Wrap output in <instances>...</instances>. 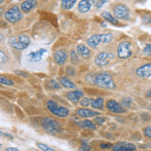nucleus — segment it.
Returning <instances> with one entry per match:
<instances>
[{"instance_id": "obj_1", "label": "nucleus", "mask_w": 151, "mask_h": 151, "mask_svg": "<svg viewBox=\"0 0 151 151\" xmlns=\"http://www.w3.org/2000/svg\"><path fill=\"white\" fill-rule=\"evenodd\" d=\"M93 82L97 86L104 88V89H108L112 90L116 87L115 83H114L113 78L111 77L110 74L108 73H100L97 76H95V78L93 79Z\"/></svg>"}, {"instance_id": "obj_2", "label": "nucleus", "mask_w": 151, "mask_h": 151, "mask_svg": "<svg viewBox=\"0 0 151 151\" xmlns=\"http://www.w3.org/2000/svg\"><path fill=\"white\" fill-rule=\"evenodd\" d=\"M113 40V35L112 33H98V35H94L90 36L87 40V43L90 47L96 48L100 45L103 43H109Z\"/></svg>"}, {"instance_id": "obj_3", "label": "nucleus", "mask_w": 151, "mask_h": 151, "mask_svg": "<svg viewBox=\"0 0 151 151\" xmlns=\"http://www.w3.org/2000/svg\"><path fill=\"white\" fill-rule=\"evenodd\" d=\"M8 43L11 47L15 50H25L30 43V40L28 35L21 33V35H18V36H10L8 38Z\"/></svg>"}, {"instance_id": "obj_4", "label": "nucleus", "mask_w": 151, "mask_h": 151, "mask_svg": "<svg viewBox=\"0 0 151 151\" xmlns=\"http://www.w3.org/2000/svg\"><path fill=\"white\" fill-rule=\"evenodd\" d=\"M47 107L50 113H52L53 115H55L58 117H60V118H65V117H67L69 115V110H68L65 107L60 106L57 102L52 101V100L47 102Z\"/></svg>"}, {"instance_id": "obj_5", "label": "nucleus", "mask_w": 151, "mask_h": 151, "mask_svg": "<svg viewBox=\"0 0 151 151\" xmlns=\"http://www.w3.org/2000/svg\"><path fill=\"white\" fill-rule=\"evenodd\" d=\"M21 11L22 10H20L18 6H12L5 12V19L10 23H16L22 18V12Z\"/></svg>"}, {"instance_id": "obj_6", "label": "nucleus", "mask_w": 151, "mask_h": 151, "mask_svg": "<svg viewBox=\"0 0 151 151\" xmlns=\"http://www.w3.org/2000/svg\"><path fill=\"white\" fill-rule=\"evenodd\" d=\"M132 45L129 41H122L119 43L118 47H117V55L119 58H128L132 55Z\"/></svg>"}, {"instance_id": "obj_7", "label": "nucleus", "mask_w": 151, "mask_h": 151, "mask_svg": "<svg viewBox=\"0 0 151 151\" xmlns=\"http://www.w3.org/2000/svg\"><path fill=\"white\" fill-rule=\"evenodd\" d=\"M41 126L45 131H47L48 133H58L60 129V125L58 121H55V119L47 117V118L42 119L41 121Z\"/></svg>"}, {"instance_id": "obj_8", "label": "nucleus", "mask_w": 151, "mask_h": 151, "mask_svg": "<svg viewBox=\"0 0 151 151\" xmlns=\"http://www.w3.org/2000/svg\"><path fill=\"white\" fill-rule=\"evenodd\" d=\"M114 16L117 19H122V20H128L130 18V11L129 8L124 4H117L113 8Z\"/></svg>"}, {"instance_id": "obj_9", "label": "nucleus", "mask_w": 151, "mask_h": 151, "mask_svg": "<svg viewBox=\"0 0 151 151\" xmlns=\"http://www.w3.org/2000/svg\"><path fill=\"white\" fill-rule=\"evenodd\" d=\"M114 58V55L111 52H102L98 53L95 58V64L98 67H105L111 62V60Z\"/></svg>"}, {"instance_id": "obj_10", "label": "nucleus", "mask_w": 151, "mask_h": 151, "mask_svg": "<svg viewBox=\"0 0 151 151\" xmlns=\"http://www.w3.org/2000/svg\"><path fill=\"white\" fill-rule=\"evenodd\" d=\"M47 53V50L45 48H40V50H35V52H29L27 55H26V58H27L28 62L30 63H38L42 60L43 55Z\"/></svg>"}, {"instance_id": "obj_11", "label": "nucleus", "mask_w": 151, "mask_h": 151, "mask_svg": "<svg viewBox=\"0 0 151 151\" xmlns=\"http://www.w3.org/2000/svg\"><path fill=\"white\" fill-rule=\"evenodd\" d=\"M113 151H135L136 146L133 143L129 142H119L117 144L113 145L112 147Z\"/></svg>"}, {"instance_id": "obj_12", "label": "nucleus", "mask_w": 151, "mask_h": 151, "mask_svg": "<svg viewBox=\"0 0 151 151\" xmlns=\"http://www.w3.org/2000/svg\"><path fill=\"white\" fill-rule=\"evenodd\" d=\"M136 75L141 79H148L151 77V64H146L141 65L136 70Z\"/></svg>"}, {"instance_id": "obj_13", "label": "nucleus", "mask_w": 151, "mask_h": 151, "mask_svg": "<svg viewBox=\"0 0 151 151\" xmlns=\"http://www.w3.org/2000/svg\"><path fill=\"white\" fill-rule=\"evenodd\" d=\"M53 60H55V64L62 65H64L68 60V53L65 52V50H58L53 53Z\"/></svg>"}, {"instance_id": "obj_14", "label": "nucleus", "mask_w": 151, "mask_h": 151, "mask_svg": "<svg viewBox=\"0 0 151 151\" xmlns=\"http://www.w3.org/2000/svg\"><path fill=\"white\" fill-rule=\"evenodd\" d=\"M107 108L109 109V111L113 112V113H124L125 109L121 104L117 103L115 100H110L107 103Z\"/></svg>"}, {"instance_id": "obj_15", "label": "nucleus", "mask_w": 151, "mask_h": 151, "mask_svg": "<svg viewBox=\"0 0 151 151\" xmlns=\"http://www.w3.org/2000/svg\"><path fill=\"white\" fill-rule=\"evenodd\" d=\"M77 52L79 53L80 55L83 58H89L90 55H91V52H90V48L87 47L84 43H80L77 47Z\"/></svg>"}, {"instance_id": "obj_16", "label": "nucleus", "mask_w": 151, "mask_h": 151, "mask_svg": "<svg viewBox=\"0 0 151 151\" xmlns=\"http://www.w3.org/2000/svg\"><path fill=\"white\" fill-rule=\"evenodd\" d=\"M77 114L80 117H83V118H90V117H94V116H99L100 115L99 112L92 111V110L85 109V108H82V109L77 110Z\"/></svg>"}, {"instance_id": "obj_17", "label": "nucleus", "mask_w": 151, "mask_h": 151, "mask_svg": "<svg viewBox=\"0 0 151 151\" xmlns=\"http://www.w3.org/2000/svg\"><path fill=\"white\" fill-rule=\"evenodd\" d=\"M37 5L36 0H25L21 3V10L23 12H28Z\"/></svg>"}, {"instance_id": "obj_18", "label": "nucleus", "mask_w": 151, "mask_h": 151, "mask_svg": "<svg viewBox=\"0 0 151 151\" xmlns=\"http://www.w3.org/2000/svg\"><path fill=\"white\" fill-rule=\"evenodd\" d=\"M83 96H84V93H83L82 91H80V90H76V91L70 92L67 97H68V99L72 102V103H78L80 98Z\"/></svg>"}, {"instance_id": "obj_19", "label": "nucleus", "mask_w": 151, "mask_h": 151, "mask_svg": "<svg viewBox=\"0 0 151 151\" xmlns=\"http://www.w3.org/2000/svg\"><path fill=\"white\" fill-rule=\"evenodd\" d=\"M101 15H102V17H103L106 21H108L109 23L113 24V25H120V24H119L118 19H117V18L115 17V16L112 15V14H111L109 11H104V12H102Z\"/></svg>"}, {"instance_id": "obj_20", "label": "nucleus", "mask_w": 151, "mask_h": 151, "mask_svg": "<svg viewBox=\"0 0 151 151\" xmlns=\"http://www.w3.org/2000/svg\"><path fill=\"white\" fill-rule=\"evenodd\" d=\"M78 9L81 13H87L91 9V3L89 0H81L78 5Z\"/></svg>"}, {"instance_id": "obj_21", "label": "nucleus", "mask_w": 151, "mask_h": 151, "mask_svg": "<svg viewBox=\"0 0 151 151\" xmlns=\"http://www.w3.org/2000/svg\"><path fill=\"white\" fill-rule=\"evenodd\" d=\"M60 84H62V86L67 88V89H76V84H74V83L67 77L60 78Z\"/></svg>"}, {"instance_id": "obj_22", "label": "nucleus", "mask_w": 151, "mask_h": 151, "mask_svg": "<svg viewBox=\"0 0 151 151\" xmlns=\"http://www.w3.org/2000/svg\"><path fill=\"white\" fill-rule=\"evenodd\" d=\"M76 2H77V0H62L60 6L65 10H69V9L73 8V6L75 5Z\"/></svg>"}, {"instance_id": "obj_23", "label": "nucleus", "mask_w": 151, "mask_h": 151, "mask_svg": "<svg viewBox=\"0 0 151 151\" xmlns=\"http://www.w3.org/2000/svg\"><path fill=\"white\" fill-rule=\"evenodd\" d=\"M91 106L93 107V108L95 109H103V107H104V100L102 99V98H98V99H96V100H92L91 101Z\"/></svg>"}, {"instance_id": "obj_24", "label": "nucleus", "mask_w": 151, "mask_h": 151, "mask_svg": "<svg viewBox=\"0 0 151 151\" xmlns=\"http://www.w3.org/2000/svg\"><path fill=\"white\" fill-rule=\"evenodd\" d=\"M79 126L81 128H84V129H95L96 128V125L91 122L89 120H85V121H80L79 122Z\"/></svg>"}, {"instance_id": "obj_25", "label": "nucleus", "mask_w": 151, "mask_h": 151, "mask_svg": "<svg viewBox=\"0 0 151 151\" xmlns=\"http://www.w3.org/2000/svg\"><path fill=\"white\" fill-rule=\"evenodd\" d=\"M0 83H1L2 85H5V86H13L14 85V83L12 82L11 80L7 79V78L3 77V76L0 78Z\"/></svg>"}, {"instance_id": "obj_26", "label": "nucleus", "mask_w": 151, "mask_h": 151, "mask_svg": "<svg viewBox=\"0 0 151 151\" xmlns=\"http://www.w3.org/2000/svg\"><path fill=\"white\" fill-rule=\"evenodd\" d=\"M70 60H72L74 64L79 63V58H78L77 52H76V50H72V52H70Z\"/></svg>"}, {"instance_id": "obj_27", "label": "nucleus", "mask_w": 151, "mask_h": 151, "mask_svg": "<svg viewBox=\"0 0 151 151\" xmlns=\"http://www.w3.org/2000/svg\"><path fill=\"white\" fill-rule=\"evenodd\" d=\"M131 104H132V100L130 98H124L122 100V106L124 108H129L131 106Z\"/></svg>"}, {"instance_id": "obj_28", "label": "nucleus", "mask_w": 151, "mask_h": 151, "mask_svg": "<svg viewBox=\"0 0 151 151\" xmlns=\"http://www.w3.org/2000/svg\"><path fill=\"white\" fill-rule=\"evenodd\" d=\"M37 147L40 148V150H42V151H55V149H52V148L48 147L47 145L41 144V143H38V144H37Z\"/></svg>"}, {"instance_id": "obj_29", "label": "nucleus", "mask_w": 151, "mask_h": 151, "mask_svg": "<svg viewBox=\"0 0 151 151\" xmlns=\"http://www.w3.org/2000/svg\"><path fill=\"white\" fill-rule=\"evenodd\" d=\"M47 87L48 88H52V89H60V84H58L55 81H50V82H48L47 83Z\"/></svg>"}, {"instance_id": "obj_30", "label": "nucleus", "mask_w": 151, "mask_h": 151, "mask_svg": "<svg viewBox=\"0 0 151 151\" xmlns=\"http://www.w3.org/2000/svg\"><path fill=\"white\" fill-rule=\"evenodd\" d=\"M143 132H144V135L147 138H151V126H147V127H145L144 130H143Z\"/></svg>"}, {"instance_id": "obj_31", "label": "nucleus", "mask_w": 151, "mask_h": 151, "mask_svg": "<svg viewBox=\"0 0 151 151\" xmlns=\"http://www.w3.org/2000/svg\"><path fill=\"white\" fill-rule=\"evenodd\" d=\"M90 150H91V147L86 142H83V144L81 145V147L79 149V151H90Z\"/></svg>"}, {"instance_id": "obj_32", "label": "nucleus", "mask_w": 151, "mask_h": 151, "mask_svg": "<svg viewBox=\"0 0 151 151\" xmlns=\"http://www.w3.org/2000/svg\"><path fill=\"white\" fill-rule=\"evenodd\" d=\"M143 52H144L145 55H151V43H148V45H145V47H144V50H143Z\"/></svg>"}, {"instance_id": "obj_33", "label": "nucleus", "mask_w": 151, "mask_h": 151, "mask_svg": "<svg viewBox=\"0 0 151 151\" xmlns=\"http://www.w3.org/2000/svg\"><path fill=\"white\" fill-rule=\"evenodd\" d=\"M91 104V101H90V99L89 98H84L81 101V105L82 106H84V107H87V106H89V105Z\"/></svg>"}, {"instance_id": "obj_34", "label": "nucleus", "mask_w": 151, "mask_h": 151, "mask_svg": "<svg viewBox=\"0 0 151 151\" xmlns=\"http://www.w3.org/2000/svg\"><path fill=\"white\" fill-rule=\"evenodd\" d=\"M105 121H106V119H105L104 117H97V118L95 119V122L98 123L99 125H102V124H104Z\"/></svg>"}, {"instance_id": "obj_35", "label": "nucleus", "mask_w": 151, "mask_h": 151, "mask_svg": "<svg viewBox=\"0 0 151 151\" xmlns=\"http://www.w3.org/2000/svg\"><path fill=\"white\" fill-rule=\"evenodd\" d=\"M100 147H101L102 149H109V148L113 147V145L110 144V143H101V144H100Z\"/></svg>"}, {"instance_id": "obj_36", "label": "nucleus", "mask_w": 151, "mask_h": 151, "mask_svg": "<svg viewBox=\"0 0 151 151\" xmlns=\"http://www.w3.org/2000/svg\"><path fill=\"white\" fill-rule=\"evenodd\" d=\"M0 55H1V64H3V63H5L6 62V60H7V57H6V55L3 52H0Z\"/></svg>"}, {"instance_id": "obj_37", "label": "nucleus", "mask_w": 151, "mask_h": 151, "mask_svg": "<svg viewBox=\"0 0 151 151\" xmlns=\"http://www.w3.org/2000/svg\"><path fill=\"white\" fill-rule=\"evenodd\" d=\"M16 74L17 75H21L22 77H28V74L27 73H24V72H21V70H16Z\"/></svg>"}, {"instance_id": "obj_38", "label": "nucleus", "mask_w": 151, "mask_h": 151, "mask_svg": "<svg viewBox=\"0 0 151 151\" xmlns=\"http://www.w3.org/2000/svg\"><path fill=\"white\" fill-rule=\"evenodd\" d=\"M67 73L68 74H69L70 76H74L75 75V70L72 69V68H69V69H67Z\"/></svg>"}, {"instance_id": "obj_39", "label": "nucleus", "mask_w": 151, "mask_h": 151, "mask_svg": "<svg viewBox=\"0 0 151 151\" xmlns=\"http://www.w3.org/2000/svg\"><path fill=\"white\" fill-rule=\"evenodd\" d=\"M144 19H147V21L145 22V24H148V23H151V16H149V15H146V16H144L143 17Z\"/></svg>"}, {"instance_id": "obj_40", "label": "nucleus", "mask_w": 151, "mask_h": 151, "mask_svg": "<svg viewBox=\"0 0 151 151\" xmlns=\"http://www.w3.org/2000/svg\"><path fill=\"white\" fill-rule=\"evenodd\" d=\"M105 2H106V0H102V1H99L98 4H97V7H98V8H100L101 6H103V4L105 3Z\"/></svg>"}, {"instance_id": "obj_41", "label": "nucleus", "mask_w": 151, "mask_h": 151, "mask_svg": "<svg viewBox=\"0 0 151 151\" xmlns=\"http://www.w3.org/2000/svg\"><path fill=\"white\" fill-rule=\"evenodd\" d=\"M7 151H19L18 149H17V148H13V147H10V148H7V149H6Z\"/></svg>"}, {"instance_id": "obj_42", "label": "nucleus", "mask_w": 151, "mask_h": 151, "mask_svg": "<svg viewBox=\"0 0 151 151\" xmlns=\"http://www.w3.org/2000/svg\"><path fill=\"white\" fill-rule=\"evenodd\" d=\"M146 95H147L148 97H150V98H151V90H149V91H147V93H146Z\"/></svg>"}, {"instance_id": "obj_43", "label": "nucleus", "mask_w": 151, "mask_h": 151, "mask_svg": "<svg viewBox=\"0 0 151 151\" xmlns=\"http://www.w3.org/2000/svg\"><path fill=\"white\" fill-rule=\"evenodd\" d=\"M136 1H138V2H144L145 0H136Z\"/></svg>"}, {"instance_id": "obj_44", "label": "nucleus", "mask_w": 151, "mask_h": 151, "mask_svg": "<svg viewBox=\"0 0 151 151\" xmlns=\"http://www.w3.org/2000/svg\"><path fill=\"white\" fill-rule=\"evenodd\" d=\"M149 108H150V110H151V105H150V106H149Z\"/></svg>"}]
</instances>
